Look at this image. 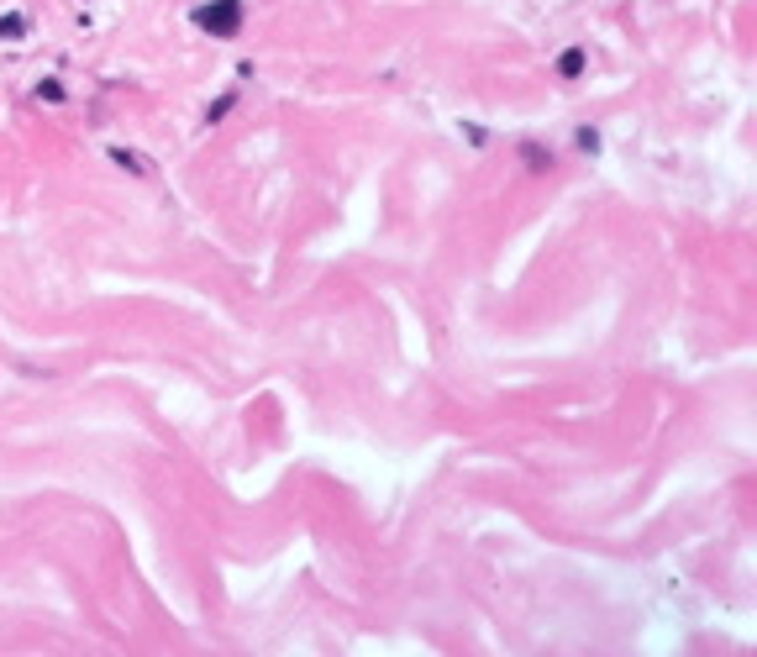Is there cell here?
Listing matches in <instances>:
<instances>
[{
    "label": "cell",
    "instance_id": "1",
    "mask_svg": "<svg viewBox=\"0 0 757 657\" xmlns=\"http://www.w3.org/2000/svg\"><path fill=\"white\" fill-rule=\"evenodd\" d=\"M195 27L211 32V37H237L243 32V5L237 0H206V5H195Z\"/></svg>",
    "mask_w": 757,
    "mask_h": 657
},
{
    "label": "cell",
    "instance_id": "2",
    "mask_svg": "<svg viewBox=\"0 0 757 657\" xmlns=\"http://www.w3.org/2000/svg\"><path fill=\"white\" fill-rule=\"evenodd\" d=\"M106 158H111L116 169H126V174H137V180H158V163H152L148 153H137V148H122V143H111V148H106Z\"/></svg>",
    "mask_w": 757,
    "mask_h": 657
},
{
    "label": "cell",
    "instance_id": "3",
    "mask_svg": "<svg viewBox=\"0 0 757 657\" xmlns=\"http://www.w3.org/2000/svg\"><path fill=\"white\" fill-rule=\"evenodd\" d=\"M584 48H563V59H558V74H563V79H578V74H584Z\"/></svg>",
    "mask_w": 757,
    "mask_h": 657
},
{
    "label": "cell",
    "instance_id": "4",
    "mask_svg": "<svg viewBox=\"0 0 757 657\" xmlns=\"http://www.w3.org/2000/svg\"><path fill=\"white\" fill-rule=\"evenodd\" d=\"M521 158H526V169H552V153L537 143H521Z\"/></svg>",
    "mask_w": 757,
    "mask_h": 657
},
{
    "label": "cell",
    "instance_id": "5",
    "mask_svg": "<svg viewBox=\"0 0 757 657\" xmlns=\"http://www.w3.org/2000/svg\"><path fill=\"white\" fill-rule=\"evenodd\" d=\"M32 95H37V100H48V106H63V100H69L59 79H37V90H32Z\"/></svg>",
    "mask_w": 757,
    "mask_h": 657
},
{
    "label": "cell",
    "instance_id": "6",
    "mask_svg": "<svg viewBox=\"0 0 757 657\" xmlns=\"http://www.w3.org/2000/svg\"><path fill=\"white\" fill-rule=\"evenodd\" d=\"M574 143H578V153H589V158H595V153H600V132H595V126H578Z\"/></svg>",
    "mask_w": 757,
    "mask_h": 657
},
{
    "label": "cell",
    "instance_id": "7",
    "mask_svg": "<svg viewBox=\"0 0 757 657\" xmlns=\"http://www.w3.org/2000/svg\"><path fill=\"white\" fill-rule=\"evenodd\" d=\"M22 32H27L22 16H0V37H22Z\"/></svg>",
    "mask_w": 757,
    "mask_h": 657
},
{
    "label": "cell",
    "instance_id": "8",
    "mask_svg": "<svg viewBox=\"0 0 757 657\" xmlns=\"http://www.w3.org/2000/svg\"><path fill=\"white\" fill-rule=\"evenodd\" d=\"M232 106H237V95H221V100H216V106H211V116H206V121H221V116H226V111H232Z\"/></svg>",
    "mask_w": 757,
    "mask_h": 657
}]
</instances>
